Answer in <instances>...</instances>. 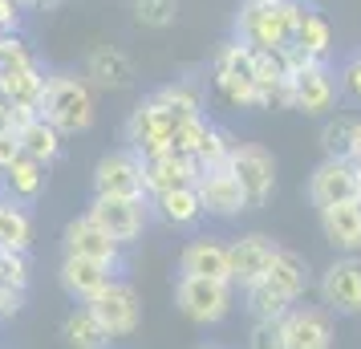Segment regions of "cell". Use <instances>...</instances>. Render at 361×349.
<instances>
[{
  "label": "cell",
  "mask_w": 361,
  "mask_h": 349,
  "mask_svg": "<svg viewBox=\"0 0 361 349\" xmlns=\"http://www.w3.org/2000/svg\"><path fill=\"white\" fill-rule=\"evenodd\" d=\"M37 114L45 118L61 138H73V134H85L94 126L98 94H94V85L85 82L78 69H49V82H45Z\"/></svg>",
  "instance_id": "6da1fadb"
},
{
  "label": "cell",
  "mask_w": 361,
  "mask_h": 349,
  "mask_svg": "<svg viewBox=\"0 0 361 349\" xmlns=\"http://www.w3.org/2000/svg\"><path fill=\"white\" fill-rule=\"evenodd\" d=\"M300 0H240L235 13V41L260 53L293 49V25Z\"/></svg>",
  "instance_id": "7a4b0ae2"
},
{
  "label": "cell",
  "mask_w": 361,
  "mask_h": 349,
  "mask_svg": "<svg viewBox=\"0 0 361 349\" xmlns=\"http://www.w3.org/2000/svg\"><path fill=\"white\" fill-rule=\"evenodd\" d=\"M256 49L240 45L235 37L219 45L212 61V94L219 106L228 110H260V94H256Z\"/></svg>",
  "instance_id": "3957f363"
},
{
  "label": "cell",
  "mask_w": 361,
  "mask_h": 349,
  "mask_svg": "<svg viewBox=\"0 0 361 349\" xmlns=\"http://www.w3.org/2000/svg\"><path fill=\"white\" fill-rule=\"evenodd\" d=\"M240 288L231 281H203V276H179L175 281V309L199 329H215L235 313Z\"/></svg>",
  "instance_id": "277c9868"
},
{
  "label": "cell",
  "mask_w": 361,
  "mask_h": 349,
  "mask_svg": "<svg viewBox=\"0 0 361 349\" xmlns=\"http://www.w3.org/2000/svg\"><path fill=\"white\" fill-rule=\"evenodd\" d=\"M341 85L329 61H305L300 69L288 73V110H300L309 118H329L337 110Z\"/></svg>",
  "instance_id": "5b68a950"
},
{
  "label": "cell",
  "mask_w": 361,
  "mask_h": 349,
  "mask_svg": "<svg viewBox=\"0 0 361 349\" xmlns=\"http://www.w3.org/2000/svg\"><path fill=\"white\" fill-rule=\"evenodd\" d=\"M85 216L98 224L102 232L118 240L122 248H134L150 228V200H114V195H94Z\"/></svg>",
  "instance_id": "8992f818"
},
{
  "label": "cell",
  "mask_w": 361,
  "mask_h": 349,
  "mask_svg": "<svg viewBox=\"0 0 361 349\" xmlns=\"http://www.w3.org/2000/svg\"><path fill=\"white\" fill-rule=\"evenodd\" d=\"M228 166L235 171V179L244 187L247 195V212H260L268 203L276 200V159H272V150L260 147V142H235L231 150Z\"/></svg>",
  "instance_id": "52a82bcc"
},
{
  "label": "cell",
  "mask_w": 361,
  "mask_h": 349,
  "mask_svg": "<svg viewBox=\"0 0 361 349\" xmlns=\"http://www.w3.org/2000/svg\"><path fill=\"white\" fill-rule=\"evenodd\" d=\"M317 300L333 317H361V256H333L317 276Z\"/></svg>",
  "instance_id": "ba28073f"
},
{
  "label": "cell",
  "mask_w": 361,
  "mask_h": 349,
  "mask_svg": "<svg viewBox=\"0 0 361 349\" xmlns=\"http://www.w3.org/2000/svg\"><path fill=\"white\" fill-rule=\"evenodd\" d=\"M85 309L98 317L102 329L110 333L114 341L134 337V333H138V325H142V300H138V293H134V284H126L122 276L106 284L98 297L85 305Z\"/></svg>",
  "instance_id": "9c48e42d"
},
{
  "label": "cell",
  "mask_w": 361,
  "mask_h": 349,
  "mask_svg": "<svg viewBox=\"0 0 361 349\" xmlns=\"http://www.w3.org/2000/svg\"><path fill=\"white\" fill-rule=\"evenodd\" d=\"M94 195H114V200H147V179H142V154L130 147L102 154L94 166Z\"/></svg>",
  "instance_id": "30bf717a"
},
{
  "label": "cell",
  "mask_w": 361,
  "mask_h": 349,
  "mask_svg": "<svg viewBox=\"0 0 361 349\" xmlns=\"http://www.w3.org/2000/svg\"><path fill=\"white\" fill-rule=\"evenodd\" d=\"M309 203L321 212V207H333V203H353L361 200V166L353 159H321L309 175Z\"/></svg>",
  "instance_id": "8fae6325"
},
{
  "label": "cell",
  "mask_w": 361,
  "mask_h": 349,
  "mask_svg": "<svg viewBox=\"0 0 361 349\" xmlns=\"http://www.w3.org/2000/svg\"><path fill=\"white\" fill-rule=\"evenodd\" d=\"M175 118L166 114L163 106H154L150 102V94L138 106H134L130 114H126V126H122V134H126V147L134 150V154H142V159H150V154H159V150L171 147V134H175Z\"/></svg>",
  "instance_id": "7c38bea8"
},
{
  "label": "cell",
  "mask_w": 361,
  "mask_h": 349,
  "mask_svg": "<svg viewBox=\"0 0 361 349\" xmlns=\"http://www.w3.org/2000/svg\"><path fill=\"white\" fill-rule=\"evenodd\" d=\"M61 248H66V256H85V260H98V264L114 268L118 276L126 268V248L118 240H110L90 216L69 219L66 232H61Z\"/></svg>",
  "instance_id": "4fadbf2b"
},
{
  "label": "cell",
  "mask_w": 361,
  "mask_h": 349,
  "mask_svg": "<svg viewBox=\"0 0 361 349\" xmlns=\"http://www.w3.org/2000/svg\"><path fill=\"white\" fill-rule=\"evenodd\" d=\"M195 191H199V203H203V216H212V219H240L247 212V195L231 166L203 171L195 179Z\"/></svg>",
  "instance_id": "5bb4252c"
},
{
  "label": "cell",
  "mask_w": 361,
  "mask_h": 349,
  "mask_svg": "<svg viewBox=\"0 0 361 349\" xmlns=\"http://www.w3.org/2000/svg\"><path fill=\"white\" fill-rule=\"evenodd\" d=\"M82 78L94 85V94H126L138 82V69H134L130 53H122L118 45H98L85 57Z\"/></svg>",
  "instance_id": "9a60e30c"
},
{
  "label": "cell",
  "mask_w": 361,
  "mask_h": 349,
  "mask_svg": "<svg viewBox=\"0 0 361 349\" xmlns=\"http://www.w3.org/2000/svg\"><path fill=\"white\" fill-rule=\"evenodd\" d=\"M276 240L264 232H247V235H235L228 240V264H231V284L244 293L252 284L260 281L268 264H272V256H276Z\"/></svg>",
  "instance_id": "2e32d148"
},
{
  "label": "cell",
  "mask_w": 361,
  "mask_h": 349,
  "mask_svg": "<svg viewBox=\"0 0 361 349\" xmlns=\"http://www.w3.org/2000/svg\"><path fill=\"white\" fill-rule=\"evenodd\" d=\"M256 284L272 288L284 305H300V300H305V293L312 288V268H309V260H305L300 252L276 248V256H272L268 272H264Z\"/></svg>",
  "instance_id": "e0dca14e"
},
{
  "label": "cell",
  "mask_w": 361,
  "mask_h": 349,
  "mask_svg": "<svg viewBox=\"0 0 361 349\" xmlns=\"http://www.w3.org/2000/svg\"><path fill=\"white\" fill-rule=\"evenodd\" d=\"M284 337L288 349H333L337 341L333 313H325L321 305H293L284 313Z\"/></svg>",
  "instance_id": "ac0fdd59"
},
{
  "label": "cell",
  "mask_w": 361,
  "mask_h": 349,
  "mask_svg": "<svg viewBox=\"0 0 361 349\" xmlns=\"http://www.w3.org/2000/svg\"><path fill=\"white\" fill-rule=\"evenodd\" d=\"M179 276H203V281H231L228 240L219 235H191L179 252Z\"/></svg>",
  "instance_id": "d6986e66"
},
{
  "label": "cell",
  "mask_w": 361,
  "mask_h": 349,
  "mask_svg": "<svg viewBox=\"0 0 361 349\" xmlns=\"http://www.w3.org/2000/svg\"><path fill=\"white\" fill-rule=\"evenodd\" d=\"M321 235L337 256H361V200L353 203H333L317 212Z\"/></svg>",
  "instance_id": "ffe728a7"
},
{
  "label": "cell",
  "mask_w": 361,
  "mask_h": 349,
  "mask_svg": "<svg viewBox=\"0 0 361 349\" xmlns=\"http://www.w3.org/2000/svg\"><path fill=\"white\" fill-rule=\"evenodd\" d=\"M57 281H61V288H66L78 305H90L106 284L118 281V272L114 268H106V264H98V260H85V256H61V264H57Z\"/></svg>",
  "instance_id": "44dd1931"
},
{
  "label": "cell",
  "mask_w": 361,
  "mask_h": 349,
  "mask_svg": "<svg viewBox=\"0 0 361 349\" xmlns=\"http://www.w3.org/2000/svg\"><path fill=\"white\" fill-rule=\"evenodd\" d=\"M142 179H147V200H150V195H163V191H175V187H195L199 166L187 154L159 150V154L142 159Z\"/></svg>",
  "instance_id": "7402d4cb"
},
{
  "label": "cell",
  "mask_w": 361,
  "mask_h": 349,
  "mask_svg": "<svg viewBox=\"0 0 361 349\" xmlns=\"http://www.w3.org/2000/svg\"><path fill=\"white\" fill-rule=\"evenodd\" d=\"M150 216L166 228H175V232H195L207 219L195 187H175V191H163V195H150Z\"/></svg>",
  "instance_id": "603a6c76"
},
{
  "label": "cell",
  "mask_w": 361,
  "mask_h": 349,
  "mask_svg": "<svg viewBox=\"0 0 361 349\" xmlns=\"http://www.w3.org/2000/svg\"><path fill=\"white\" fill-rule=\"evenodd\" d=\"M150 102L163 106L175 122H187V118H207V90L199 78H175V82L150 90Z\"/></svg>",
  "instance_id": "cb8c5ba5"
},
{
  "label": "cell",
  "mask_w": 361,
  "mask_h": 349,
  "mask_svg": "<svg viewBox=\"0 0 361 349\" xmlns=\"http://www.w3.org/2000/svg\"><path fill=\"white\" fill-rule=\"evenodd\" d=\"M45 183H49V166L33 163V159H25V154H20L13 166L0 171V195L8 203H17V207H33V203L45 195Z\"/></svg>",
  "instance_id": "d4e9b609"
},
{
  "label": "cell",
  "mask_w": 361,
  "mask_h": 349,
  "mask_svg": "<svg viewBox=\"0 0 361 349\" xmlns=\"http://www.w3.org/2000/svg\"><path fill=\"white\" fill-rule=\"evenodd\" d=\"M293 49H300L312 61H329L333 57V25L325 20L321 8L312 4H296V25H293Z\"/></svg>",
  "instance_id": "484cf974"
},
{
  "label": "cell",
  "mask_w": 361,
  "mask_h": 349,
  "mask_svg": "<svg viewBox=\"0 0 361 349\" xmlns=\"http://www.w3.org/2000/svg\"><path fill=\"white\" fill-rule=\"evenodd\" d=\"M13 134H17L20 154H25V159H33V163H41V166H53L57 159H61V150H66V138L53 130L41 114L17 122V130H13Z\"/></svg>",
  "instance_id": "4316f807"
},
{
  "label": "cell",
  "mask_w": 361,
  "mask_h": 349,
  "mask_svg": "<svg viewBox=\"0 0 361 349\" xmlns=\"http://www.w3.org/2000/svg\"><path fill=\"white\" fill-rule=\"evenodd\" d=\"M45 82H49V69H45V61L37 57V61H29V66L0 73V94L13 102V106L37 110V106H41V94H45Z\"/></svg>",
  "instance_id": "83f0119b"
},
{
  "label": "cell",
  "mask_w": 361,
  "mask_h": 349,
  "mask_svg": "<svg viewBox=\"0 0 361 349\" xmlns=\"http://www.w3.org/2000/svg\"><path fill=\"white\" fill-rule=\"evenodd\" d=\"M61 337H66L69 349H110L114 345V337L102 329V321L85 305H78V309H69L66 321H61Z\"/></svg>",
  "instance_id": "f1b7e54d"
},
{
  "label": "cell",
  "mask_w": 361,
  "mask_h": 349,
  "mask_svg": "<svg viewBox=\"0 0 361 349\" xmlns=\"http://www.w3.org/2000/svg\"><path fill=\"white\" fill-rule=\"evenodd\" d=\"M0 248H13V252L33 248V216H29V207H17V203L4 200V207H0Z\"/></svg>",
  "instance_id": "f546056e"
},
{
  "label": "cell",
  "mask_w": 361,
  "mask_h": 349,
  "mask_svg": "<svg viewBox=\"0 0 361 349\" xmlns=\"http://www.w3.org/2000/svg\"><path fill=\"white\" fill-rule=\"evenodd\" d=\"M353 122L357 114H333L321 122V150H325V159H349V150H353Z\"/></svg>",
  "instance_id": "4dcf8cb0"
},
{
  "label": "cell",
  "mask_w": 361,
  "mask_h": 349,
  "mask_svg": "<svg viewBox=\"0 0 361 349\" xmlns=\"http://www.w3.org/2000/svg\"><path fill=\"white\" fill-rule=\"evenodd\" d=\"M134 25L138 29H171L179 20V0H134Z\"/></svg>",
  "instance_id": "1f68e13d"
},
{
  "label": "cell",
  "mask_w": 361,
  "mask_h": 349,
  "mask_svg": "<svg viewBox=\"0 0 361 349\" xmlns=\"http://www.w3.org/2000/svg\"><path fill=\"white\" fill-rule=\"evenodd\" d=\"M29 281H33V260H29V252L0 248V284H13V288H25V293H29Z\"/></svg>",
  "instance_id": "d6a6232c"
},
{
  "label": "cell",
  "mask_w": 361,
  "mask_h": 349,
  "mask_svg": "<svg viewBox=\"0 0 361 349\" xmlns=\"http://www.w3.org/2000/svg\"><path fill=\"white\" fill-rule=\"evenodd\" d=\"M247 349H288L284 317H276V321H252V329H247Z\"/></svg>",
  "instance_id": "836d02e7"
},
{
  "label": "cell",
  "mask_w": 361,
  "mask_h": 349,
  "mask_svg": "<svg viewBox=\"0 0 361 349\" xmlns=\"http://www.w3.org/2000/svg\"><path fill=\"white\" fill-rule=\"evenodd\" d=\"M337 85H341V98H349V102H357L361 106V49L341 61V69H337Z\"/></svg>",
  "instance_id": "e575fe53"
},
{
  "label": "cell",
  "mask_w": 361,
  "mask_h": 349,
  "mask_svg": "<svg viewBox=\"0 0 361 349\" xmlns=\"http://www.w3.org/2000/svg\"><path fill=\"white\" fill-rule=\"evenodd\" d=\"M25 309V288H13V284H0V321H13V317Z\"/></svg>",
  "instance_id": "d590c367"
},
{
  "label": "cell",
  "mask_w": 361,
  "mask_h": 349,
  "mask_svg": "<svg viewBox=\"0 0 361 349\" xmlns=\"http://www.w3.org/2000/svg\"><path fill=\"white\" fill-rule=\"evenodd\" d=\"M20 17H25V8L17 0H0V29L4 33H20Z\"/></svg>",
  "instance_id": "8d00e7d4"
},
{
  "label": "cell",
  "mask_w": 361,
  "mask_h": 349,
  "mask_svg": "<svg viewBox=\"0 0 361 349\" xmlns=\"http://www.w3.org/2000/svg\"><path fill=\"white\" fill-rule=\"evenodd\" d=\"M20 159V147H17V134L13 130H0V171L13 166Z\"/></svg>",
  "instance_id": "74e56055"
},
{
  "label": "cell",
  "mask_w": 361,
  "mask_h": 349,
  "mask_svg": "<svg viewBox=\"0 0 361 349\" xmlns=\"http://www.w3.org/2000/svg\"><path fill=\"white\" fill-rule=\"evenodd\" d=\"M17 4L25 8V13H45V8H57L61 0H17Z\"/></svg>",
  "instance_id": "f35d334b"
},
{
  "label": "cell",
  "mask_w": 361,
  "mask_h": 349,
  "mask_svg": "<svg viewBox=\"0 0 361 349\" xmlns=\"http://www.w3.org/2000/svg\"><path fill=\"white\" fill-rule=\"evenodd\" d=\"M0 130H13V102L0 94Z\"/></svg>",
  "instance_id": "ab89813d"
},
{
  "label": "cell",
  "mask_w": 361,
  "mask_h": 349,
  "mask_svg": "<svg viewBox=\"0 0 361 349\" xmlns=\"http://www.w3.org/2000/svg\"><path fill=\"white\" fill-rule=\"evenodd\" d=\"M349 159L361 163V114H357V122H353V150H349Z\"/></svg>",
  "instance_id": "60d3db41"
},
{
  "label": "cell",
  "mask_w": 361,
  "mask_h": 349,
  "mask_svg": "<svg viewBox=\"0 0 361 349\" xmlns=\"http://www.w3.org/2000/svg\"><path fill=\"white\" fill-rule=\"evenodd\" d=\"M199 349H231V345H215V341H203Z\"/></svg>",
  "instance_id": "b9f144b4"
},
{
  "label": "cell",
  "mask_w": 361,
  "mask_h": 349,
  "mask_svg": "<svg viewBox=\"0 0 361 349\" xmlns=\"http://www.w3.org/2000/svg\"><path fill=\"white\" fill-rule=\"evenodd\" d=\"M0 207H4V195H0Z\"/></svg>",
  "instance_id": "7bdbcfd3"
},
{
  "label": "cell",
  "mask_w": 361,
  "mask_h": 349,
  "mask_svg": "<svg viewBox=\"0 0 361 349\" xmlns=\"http://www.w3.org/2000/svg\"><path fill=\"white\" fill-rule=\"evenodd\" d=\"M0 41H4V29H0Z\"/></svg>",
  "instance_id": "ee69618b"
},
{
  "label": "cell",
  "mask_w": 361,
  "mask_h": 349,
  "mask_svg": "<svg viewBox=\"0 0 361 349\" xmlns=\"http://www.w3.org/2000/svg\"><path fill=\"white\" fill-rule=\"evenodd\" d=\"M357 166H361V163H357Z\"/></svg>",
  "instance_id": "f6af8a7d"
}]
</instances>
